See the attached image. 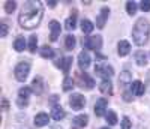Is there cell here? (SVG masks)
I'll return each instance as SVG.
<instances>
[{"label":"cell","mask_w":150,"mask_h":129,"mask_svg":"<svg viewBox=\"0 0 150 129\" xmlns=\"http://www.w3.org/2000/svg\"><path fill=\"white\" fill-rule=\"evenodd\" d=\"M107 107H108V99H107V98L98 99L96 104H95V114L98 116V117H102L104 114H107V113H105Z\"/></svg>","instance_id":"obj_10"},{"label":"cell","mask_w":150,"mask_h":129,"mask_svg":"<svg viewBox=\"0 0 150 129\" xmlns=\"http://www.w3.org/2000/svg\"><path fill=\"white\" fill-rule=\"evenodd\" d=\"M99 90L104 93V95H111L112 93V84L110 80H102L101 84H99Z\"/></svg>","instance_id":"obj_22"},{"label":"cell","mask_w":150,"mask_h":129,"mask_svg":"<svg viewBox=\"0 0 150 129\" xmlns=\"http://www.w3.org/2000/svg\"><path fill=\"white\" fill-rule=\"evenodd\" d=\"M93 29H95V26H93V23L90 20H83L81 21V30H83V33H92Z\"/></svg>","instance_id":"obj_25"},{"label":"cell","mask_w":150,"mask_h":129,"mask_svg":"<svg viewBox=\"0 0 150 129\" xmlns=\"http://www.w3.org/2000/svg\"><path fill=\"white\" fill-rule=\"evenodd\" d=\"M78 81H80V87H86V89H93L95 87V81H93V78H92V77H89V75H87L86 72L84 74H80L78 75Z\"/></svg>","instance_id":"obj_12"},{"label":"cell","mask_w":150,"mask_h":129,"mask_svg":"<svg viewBox=\"0 0 150 129\" xmlns=\"http://www.w3.org/2000/svg\"><path fill=\"white\" fill-rule=\"evenodd\" d=\"M144 90H146V87H144V84L141 83V81H134L132 84H131V92H132V95H137V96H141V95H144Z\"/></svg>","instance_id":"obj_17"},{"label":"cell","mask_w":150,"mask_h":129,"mask_svg":"<svg viewBox=\"0 0 150 129\" xmlns=\"http://www.w3.org/2000/svg\"><path fill=\"white\" fill-rule=\"evenodd\" d=\"M2 110L3 111H8L9 110V102H8L6 98H3V101H2Z\"/></svg>","instance_id":"obj_36"},{"label":"cell","mask_w":150,"mask_h":129,"mask_svg":"<svg viewBox=\"0 0 150 129\" xmlns=\"http://www.w3.org/2000/svg\"><path fill=\"white\" fill-rule=\"evenodd\" d=\"M129 51H131V44L128 42V41H120L119 42V45H117V53H119V56L120 57H123V56H128L129 54Z\"/></svg>","instance_id":"obj_14"},{"label":"cell","mask_w":150,"mask_h":129,"mask_svg":"<svg viewBox=\"0 0 150 129\" xmlns=\"http://www.w3.org/2000/svg\"><path fill=\"white\" fill-rule=\"evenodd\" d=\"M65 116H66V113H65V110L62 107H54L53 111H51V117L54 120H57V122L62 120V119H65Z\"/></svg>","instance_id":"obj_23"},{"label":"cell","mask_w":150,"mask_h":129,"mask_svg":"<svg viewBox=\"0 0 150 129\" xmlns=\"http://www.w3.org/2000/svg\"><path fill=\"white\" fill-rule=\"evenodd\" d=\"M29 72H30V63L29 62H20L14 69L15 78L18 81H26V78L29 77Z\"/></svg>","instance_id":"obj_4"},{"label":"cell","mask_w":150,"mask_h":129,"mask_svg":"<svg viewBox=\"0 0 150 129\" xmlns=\"http://www.w3.org/2000/svg\"><path fill=\"white\" fill-rule=\"evenodd\" d=\"M48 120H50V117H48L47 113H39V114L35 116V126H38V128L47 126L48 125Z\"/></svg>","instance_id":"obj_15"},{"label":"cell","mask_w":150,"mask_h":129,"mask_svg":"<svg viewBox=\"0 0 150 129\" xmlns=\"http://www.w3.org/2000/svg\"><path fill=\"white\" fill-rule=\"evenodd\" d=\"M108 15H110V8L108 6H104L101 9V12H99L98 18H96V27L98 29H104L105 27V23L108 20Z\"/></svg>","instance_id":"obj_9"},{"label":"cell","mask_w":150,"mask_h":129,"mask_svg":"<svg viewBox=\"0 0 150 129\" xmlns=\"http://www.w3.org/2000/svg\"><path fill=\"white\" fill-rule=\"evenodd\" d=\"M134 59H135V62H137L138 66H146V64H147V54L144 53L143 50L137 51V53L134 54Z\"/></svg>","instance_id":"obj_20"},{"label":"cell","mask_w":150,"mask_h":129,"mask_svg":"<svg viewBox=\"0 0 150 129\" xmlns=\"http://www.w3.org/2000/svg\"><path fill=\"white\" fill-rule=\"evenodd\" d=\"M36 48H38V36L32 35L30 39H29V51H30V53H35Z\"/></svg>","instance_id":"obj_29"},{"label":"cell","mask_w":150,"mask_h":129,"mask_svg":"<svg viewBox=\"0 0 150 129\" xmlns=\"http://www.w3.org/2000/svg\"><path fill=\"white\" fill-rule=\"evenodd\" d=\"M44 17V6L41 2H35V0H30V2H26L23 5L21 14L18 15V23L23 29L32 30L35 27L41 24Z\"/></svg>","instance_id":"obj_1"},{"label":"cell","mask_w":150,"mask_h":129,"mask_svg":"<svg viewBox=\"0 0 150 129\" xmlns=\"http://www.w3.org/2000/svg\"><path fill=\"white\" fill-rule=\"evenodd\" d=\"M41 56L44 59H53L54 57V50L51 47H48V45H44L41 48Z\"/></svg>","instance_id":"obj_26"},{"label":"cell","mask_w":150,"mask_h":129,"mask_svg":"<svg viewBox=\"0 0 150 129\" xmlns=\"http://www.w3.org/2000/svg\"><path fill=\"white\" fill-rule=\"evenodd\" d=\"M132 126V122L129 120V117H123L122 120V129H131Z\"/></svg>","instance_id":"obj_34"},{"label":"cell","mask_w":150,"mask_h":129,"mask_svg":"<svg viewBox=\"0 0 150 129\" xmlns=\"http://www.w3.org/2000/svg\"><path fill=\"white\" fill-rule=\"evenodd\" d=\"M101 129H110V128H101Z\"/></svg>","instance_id":"obj_39"},{"label":"cell","mask_w":150,"mask_h":129,"mask_svg":"<svg viewBox=\"0 0 150 129\" xmlns=\"http://www.w3.org/2000/svg\"><path fill=\"white\" fill-rule=\"evenodd\" d=\"M72 57L71 56H68V57H62V59H59L54 64L57 68H60L62 71H63V74H66V77H68V74H69V71H71V66H72Z\"/></svg>","instance_id":"obj_7"},{"label":"cell","mask_w":150,"mask_h":129,"mask_svg":"<svg viewBox=\"0 0 150 129\" xmlns=\"http://www.w3.org/2000/svg\"><path fill=\"white\" fill-rule=\"evenodd\" d=\"M78 66H80L81 69H84V71L90 66V54L87 53L86 50L81 51V53L78 54Z\"/></svg>","instance_id":"obj_13"},{"label":"cell","mask_w":150,"mask_h":129,"mask_svg":"<svg viewBox=\"0 0 150 129\" xmlns=\"http://www.w3.org/2000/svg\"><path fill=\"white\" fill-rule=\"evenodd\" d=\"M95 74L99 75V77H102L104 80H110L111 77L114 75V69H112L110 64H107V63H98L95 66Z\"/></svg>","instance_id":"obj_5"},{"label":"cell","mask_w":150,"mask_h":129,"mask_svg":"<svg viewBox=\"0 0 150 129\" xmlns=\"http://www.w3.org/2000/svg\"><path fill=\"white\" fill-rule=\"evenodd\" d=\"M62 32V27H60V23L53 20V21H50V39H51L53 42L57 41V38Z\"/></svg>","instance_id":"obj_11"},{"label":"cell","mask_w":150,"mask_h":129,"mask_svg":"<svg viewBox=\"0 0 150 129\" xmlns=\"http://www.w3.org/2000/svg\"><path fill=\"white\" fill-rule=\"evenodd\" d=\"M75 44H77V41H75V36L74 35H68L65 38V45L68 50H74L75 48Z\"/></svg>","instance_id":"obj_27"},{"label":"cell","mask_w":150,"mask_h":129,"mask_svg":"<svg viewBox=\"0 0 150 129\" xmlns=\"http://www.w3.org/2000/svg\"><path fill=\"white\" fill-rule=\"evenodd\" d=\"M72 123H74L75 128H84V126H87V123H89V116L80 114V116H77V117H74Z\"/></svg>","instance_id":"obj_18"},{"label":"cell","mask_w":150,"mask_h":129,"mask_svg":"<svg viewBox=\"0 0 150 129\" xmlns=\"http://www.w3.org/2000/svg\"><path fill=\"white\" fill-rule=\"evenodd\" d=\"M48 5L51 6V8H54V6H56V0H50V2H48Z\"/></svg>","instance_id":"obj_38"},{"label":"cell","mask_w":150,"mask_h":129,"mask_svg":"<svg viewBox=\"0 0 150 129\" xmlns=\"http://www.w3.org/2000/svg\"><path fill=\"white\" fill-rule=\"evenodd\" d=\"M17 9V3L15 2H6L5 3V11L8 12V14H12Z\"/></svg>","instance_id":"obj_32"},{"label":"cell","mask_w":150,"mask_h":129,"mask_svg":"<svg viewBox=\"0 0 150 129\" xmlns=\"http://www.w3.org/2000/svg\"><path fill=\"white\" fill-rule=\"evenodd\" d=\"M65 27L68 30H74L75 27H77V11H74L71 14V17H68V20L65 23Z\"/></svg>","instance_id":"obj_21"},{"label":"cell","mask_w":150,"mask_h":129,"mask_svg":"<svg viewBox=\"0 0 150 129\" xmlns=\"http://www.w3.org/2000/svg\"><path fill=\"white\" fill-rule=\"evenodd\" d=\"M123 99L126 101V102H131V101H132V92H131V93H129V92H125V93H123Z\"/></svg>","instance_id":"obj_37"},{"label":"cell","mask_w":150,"mask_h":129,"mask_svg":"<svg viewBox=\"0 0 150 129\" xmlns=\"http://www.w3.org/2000/svg\"><path fill=\"white\" fill-rule=\"evenodd\" d=\"M105 119H107V122H108L111 126L117 125V116H116V113H114V111H107Z\"/></svg>","instance_id":"obj_28"},{"label":"cell","mask_w":150,"mask_h":129,"mask_svg":"<svg viewBox=\"0 0 150 129\" xmlns=\"http://www.w3.org/2000/svg\"><path fill=\"white\" fill-rule=\"evenodd\" d=\"M74 87H75L74 80L71 78V77H66V78L63 80V90H65V92H69V90H72Z\"/></svg>","instance_id":"obj_30"},{"label":"cell","mask_w":150,"mask_h":129,"mask_svg":"<svg viewBox=\"0 0 150 129\" xmlns=\"http://www.w3.org/2000/svg\"><path fill=\"white\" fill-rule=\"evenodd\" d=\"M149 35H150V23L147 18L141 17L137 20L134 29H132V39L135 45H146L149 41Z\"/></svg>","instance_id":"obj_2"},{"label":"cell","mask_w":150,"mask_h":129,"mask_svg":"<svg viewBox=\"0 0 150 129\" xmlns=\"http://www.w3.org/2000/svg\"><path fill=\"white\" fill-rule=\"evenodd\" d=\"M119 84H120L122 87L131 86V84H132V74H131V72H128V71L122 72V74H120V77H119Z\"/></svg>","instance_id":"obj_16"},{"label":"cell","mask_w":150,"mask_h":129,"mask_svg":"<svg viewBox=\"0 0 150 129\" xmlns=\"http://www.w3.org/2000/svg\"><path fill=\"white\" fill-rule=\"evenodd\" d=\"M140 8L143 12H150V0H143L140 3Z\"/></svg>","instance_id":"obj_33"},{"label":"cell","mask_w":150,"mask_h":129,"mask_svg":"<svg viewBox=\"0 0 150 129\" xmlns=\"http://www.w3.org/2000/svg\"><path fill=\"white\" fill-rule=\"evenodd\" d=\"M33 90L30 87H21L20 92H18V105L20 107H26L27 102H29V96Z\"/></svg>","instance_id":"obj_8"},{"label":"cell","mask_w":150,"mask_h":129,"mask_svg":"<svg viewBox=\"0 0 150 129\" xmlns=\"http://www.w3.org/2000/svg\"><path fill=\"white\" fill-rule=\"evenodd\" d=\"M137 9H138V6H137L135 2H128V3H126V11H128L129 15H135Z\"/></svg>","instance_id":"obj_31"},{"label":"cell","mask_w":150,"mask_h":129,"mask_svg":"<svg viewBox=\"0 0 150 129\" xmlns=\"http://www.w3.org/2000/svg\"><path fill=\"white\" fill-rule=\"evenodd\" d=\"M83 47L86 50L99 51L102 48V38L101 36H87L83 39Z\"/></svg>","instance_id":"obj_3"},{"label":"cell","mask_w":150,"mask_h":129,"mask_svg":"<svg viewBox=\"0 0 150 129\" xmlns=\"http://www.w3.org/2000/svg\"><path fill=\"white\" fill-rule=\"evenodd\" d=\"M69 105H71L72 110L80 111V110H83L84 105H86V98H84L81 93H74V95L71 96V99H69Z\"/></svg>","instance_id":"obj_6"},{"label":"cell","mask_w":150,"mask_h":129,"mask_svg":"<svg viewBox=\"0 0 150 129\" xmlns=\"http://www.w3.org/2000/svg\"><path fill=\"white\" fill-rule=\"evenodd\" d=\"M32 90L36 95H41L44 92V80L41 77H36V78L32 81Z\"/></svg>","instance_id":"obj_19"},{"label":"cell","mask_w":150,"mask_h":129,"mask_svg":"<svg viewBox=\"0 0 150 129\" xmlns=\"http://www.w3.org/2000/svg\"><path fill=\"white\" fill-rule=\"evenodd\" d=\"M24 48H26V39H24V36H17V39L14 41V50L21 53V51H24Z\"/></svg>","instance_id":"obj_24"},{"label":"cell","mask_w":150,"mask_h":129,"mask_svg":"<svg viewBox=\"0 0 150 129\" xmlns=\"http://www.w3.org/2000/svg\"><path fill=\"white\" fill-rule=\"evenodd\" d=\"M0 27H2V33H0V36H2V38H6V35H8V24H6V21H2V23H0Z\"/></svg>","instance_id":"obj_35"}]
</instances>
